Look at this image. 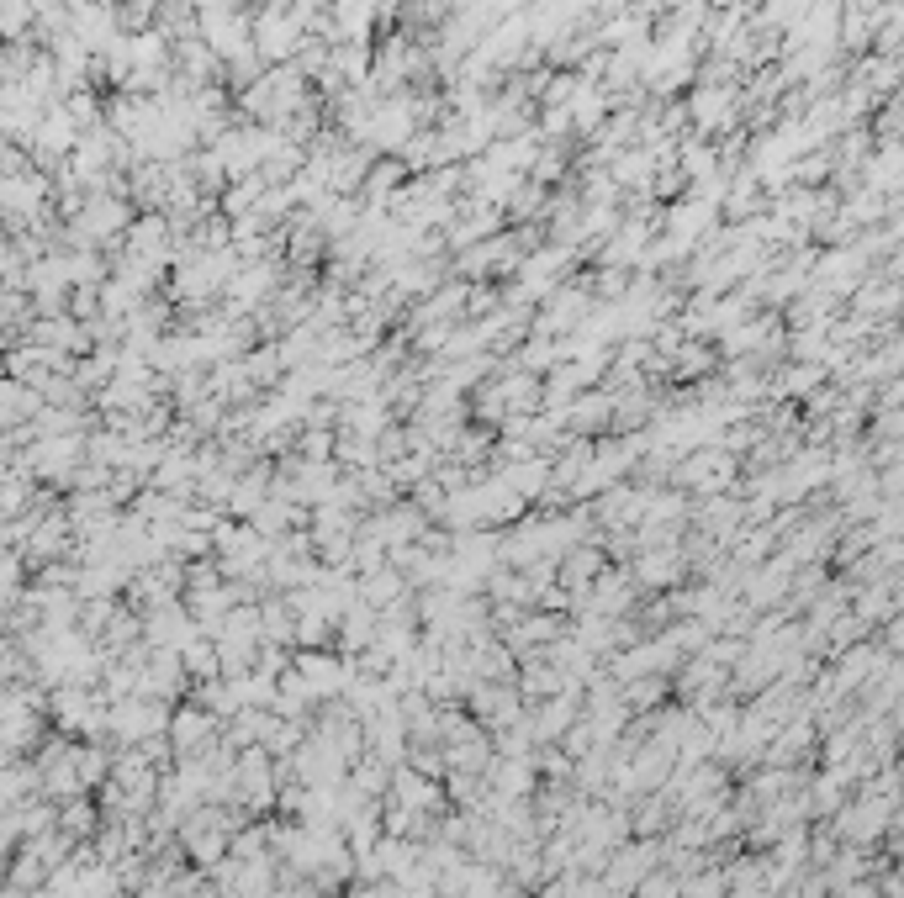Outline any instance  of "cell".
<instances>
[{
  "instance_id": "cell-1",
  "label": "cell",
  "mask_w": 904,
  "mask_h": 898,
  "mask_svg": "<svg viewBox=\"0 0 904 898\" xmlns=\"http://www.w3.org/2000/svg\"><path fill=\"white\" fill-rule=\"evenodd\" d=\"M608 418V397H577V407H566V423L577 428V434H587V428H603Z\"/></svg>"
}]
</instances>
